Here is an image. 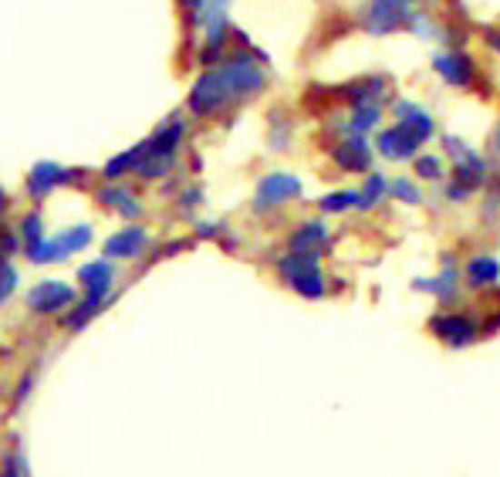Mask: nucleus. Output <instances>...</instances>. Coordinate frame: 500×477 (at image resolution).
<instances>
[{
    "instance_id": "nucleus-25",
    "label": "nucleus",
    "mask_w": 500,
    "mask_h": 477,
    "mask_svg": "<svg viewBox=\"0 0 500 477\" xmlns=\"http://www.w3.org/2000/svg\"><path fill=\"white\" fill-rule=\"evenodd\" d=\"M25 254H27V261H35V264H51V261L72 258V254L65 251V244L58 240V234H55V238H41L35 248H25Z\"/></svg>"
},
{
    "instance_id": "nucleus-4",
    "label": "nucleus",
    "mask_w": 500,
    "mask_h": 477,
    "mask_svg": "<svg viewBox=\"0 0 500 477\" xmlns=\"http://www.w3.org/2000/svg\"><path fill=\"white\" fill-rule=\"evenodd\" d=\"M443 149H446V156L453 159V179H456L460 187H466V190L474 193L487 183V159L476 156L464 139L443 136Z\"/></svg>"
},
{
    "instance_id": "nucleus-19",
    "label": "nucleus",
    "mask_w": 500,
    "mask_h": 477,
    "mask_svg": "<svg viewBox=\"0 0 500 477\" xmlns=\"http://www.w3.org/2000/svg\"><path fill=\"white\" fill-rule=\"evenodd\" d=\"M456 268H453V258H446V264H443V271L436 278H419V281H413V288L416 291H426V295H433V299L440 301H453L456 299Z\"/></svg>"
},
{
    "instance_id": "nucleus-6",
    "label": "nucleus",
    "mask_w": 500,
    "mask_h": 477,
    "mask_svg": "<svg viewBox=\"0 0 500 477\" xmlns=\"http://www.w3.org/2000/svg\"><path fill=\"white\" fill-rule=\"evenodd\" d=\"M409 4L403 0H365V7H362V31L372 37H385L405 27L409 21Z\"/></svg>"
},
{
    "instance_id": "nucleus-21",
    "label": "nucleus",
    "mask_w": 500,
    "mask_h": 477,
    "mask_svg": "<svg viewBox=\"0 0 500 477\" xmlns=\"http://www.w3.org/2000/svg\"><path fill=\"white\" fill-rule=\"evenodd\" d=\"M464 278L470 288H490L500 281V261L497 258H490V254H476L470 258L464 268Z\"/></svg>"
},
{
    "instance_id": "nucleus-28",
    "label": "nucleus",
    "mask_w": 500,
    "mask_h": 477,
    "mask_svg": "<svg viewBox=\"0 0 500 477\" xmlns=\"http://www.w3.org/2000/svg\"><path fill=\"white\" fill-rule=\"evenodd\" d=\"M325 214H345L352 207H358V190H335V193H325L318 200Z\"/></svg>"
},
{
    "instance_id": "nucleus-29",
    "label": "nucleus",
    "mask_w": 500,
    "mask_h": 477,
    "mask_svg": "<svg viewBox=\"0 0 500 477\" xmlns=\"http://www.w3.org/2000/svg\"><path fill=\"white\" fill-rule=\"evenodd\" d=\"M389 197H395L399 203H409V207H419V203H423V190L405 177L389 179Z\"/></svg>"
},
{
    "instance_id": "nucleus-18",
    "label": "nucleus",
    "mask_w": 500,
    "mask_h": 477,
    "mask_svg": "<svg viewBox=\"0 0 500 477\" xmlns=\"http://www.w3.org/2000/svg\"><path fill=\"white\" fill-rule=\"evenodd\" d=\"M98 203H105L108 210H115V214L125 217V220H135V217L143 214V203L135 200V193H132L129 187H122V183L102 187V190H98Z\"/></svg>"
},
{
    "instance_id": "nucleus-27",
    "label": "nucleus",
    "mask_w": 500,
    "mask_h": 477,
    "mask_svg": "<svg viewBox=\"0 0 500 477\" xmlns=\"http://www.w3.org/2000/svg\"><path fill=\"white\" fill-rule=\"evenodd\" d=\"M98 311H102V305L98 301H88V299H82V305H72V311L61 319V325L68 329V332H78V329H85V325L95 319Z\"/></svg>"
},
{
    "instance_id": "nucleus-40",
    "label": "nucleus",
    "mask_w": 500,
    "mask_h": 477,
    "mask_svg": "<svg viewBox=\"0 0 500 477\" xmlns=\"http://www.w3.org/2000/svg\"><path fill=\"white\" fill-rule=\"evenodd\" d=\"M487 45L500 55V31H487Z\"/></svg>"
},
{
    "instance_id": "nucleus-14",
    "label": "nucleus",
    "mask_w": 500,
    "mask_h": 477,
    "mask_svg": "<svg viewBox=\"0 0 500 477\" xmlns=\"http://www.w3.org/2000/svg\"><path fill=\"white\" fill-rule=\"evenodd\" d=\"M393 116H395V122H403L405 129L416 136L419 143H429V139L436 136V122H433V116H429L423 106L409 102V98H395V102H393Z\"/></svg>"
},
{
    "instance_id": "nucleus-42",
    "label": "nucleus",
    "mask_w": 500,
    "mask_h": 477,
    "mask_svg": "<svg viewBox=\"0 0 500 477\" xmlns=\"http://www.w3.org/2000/svg\"><path fill=\"white\" fill-rule=\"evenodd\" d=\"M494 149L500 153V126H497V132H494Z\"/></svg>"
},
{
    "instance_id": "nucleus-24",
    "label": "nucleus",
    "mask_w": 500,
    "mask_h": 477,
    "mask_svg": "<svg viewBox=\"0 0 500 477\" xmlns=\"http://www.w3.org/2000/svg\"><path fill=\"white\" fill-rule=\"evenodd\" d=\"M173 167H176V153H159V149L149 146L143 156V163L135 167V177L139 179H163Z\"/></svg>"
},
{
    "instance_id": "nucleus-41",
    "label": "nucleus",
    "mask_w": 500,
    "mask_h": 477,
    "mask_svg": "<svg viewBox=\"0 0 500 477\" xmlns=\"http://www.w3.org/2000/svg\"><path fill=\"white\" fill-rule=\"evenodd\" d=\"M497 329H500V311H497V315H494V319H490V322H487V332H497Z\"/></svg>"
},
{
    "instance_id": "nucleus-35",
    "label": "nucleus",
    "mask_w": 500,
    "mask_h": 477,
    "mask_svg": "<svg viewBox=\"0 0 500 477\" xmlns=\"http://www.w3.org/2000/svg\"><path fill=\"white\" fill-rule=\"evenodd\" d=\"M200 200H203V190L200 187H190V190H183V197H179V210H193Z\"/></svg>"
},
{
    "instance_id": "nucleus-12",
    "label": "nucleus",
    "mask_w": 500,
    "mask_h": 477,
    "mask_svg": "<svg viewBox=\"0 0 500 477\" xmlns=\"http://www.w3.org/2000/svg\"><path fill=\"white\" fill-rule=\"evenodd\" d=\"M419 146H423V143H419L413 132L405 129L403 122H393L389 129H382L379 136H375V153H379L382 159H393V163L416 159Z\"/></svg>"
},
{
    "instance_id": "nucleus-23",
    "label": "nucleus",
    "mask_w": 500,
    "mask_h": 477,
    "mask_svg": "<svg viewBox=\"0 0 500 477\" xmlns=\"http://www.w3.org/2000/svg\"><path fill=\"white\" fill-rule=\"evenodd\" d=\"M382 119V102H358L348 108L345 132H358V136H369Z\"/></svg>"
},
{
    "instance_id": "nucleus-8",
    "label": "nucleus",
    "mask_w": 500,
    "mask_h": 477,
    "mask_svg": "<svg viewBox=\"0 0 500 477\" xmlns=\"http://www.w3.org/2000/svg\"><path fill=\"white\" fill-rule=\"evenodd\" d=\"M429 332L436 335L440 342H446L450 349H466L470 342H476V322L470 315H460V311H440L429 319Z\"/></svg>"
},
{
    "instance_id": "nucleus-30",
    "label": "nucleus",
    "mask_w": 500,
    "mask_h": 477,
    "mask_svg": "<svg viewBox=\"0 0 500 477\" xmlns=\"http://www.w3.org/2000/svg\"><path fill=\"white\" fill-rule=\"evenodd\" d=\"M58 240L65 244V251H68V254L82 251V248H88V244H92V227H88V224H75V227H68V230H61Z\"/></svg>"
},
{
    "instance_id": "nucleus-5",
    "label": "nucleus",
    "mask_w": 500,
    "mask_h": 477,
    "mask_svg": "<svg viewBox=\"0 0 500 477\" xmlns=\"http://www.w3.org/2000/svg\"><path fill=\"white\" fill-rule=\"evenodd\" d=\"M305 193V183H301L295 173H285V169H275L267 177L257 179V193H254V210L257 214H267L287 200H298Z\"/></svg>"
},
{
    "instance_id": "nucleus-17",
    "label": "nucleus",
    "mask_w": 500,
    "mask_h": 477,
    "mask_svg": "<svg viewBox=\"0 0 500 477\" xmlns=\"http://www.w3.org/2000/svg\"><path fill=\"white\" fill-rule=\"evenodd\" d=\"M325 244H328V227H325V220H305V224L291 234V240H287V251L322 254Z\"/></svg>"
},
{
    "instance_id": "nucleus-32",
    "label": "nucleus",
    "mask_w": 500,
    "mask_h": 477,
    "mask_svg": "<svg viewBox=\"0 0 500 477\" xmlns=\"http://www.w3.org/2000/svg\"><path fill=\"white\" fill-rule=\"evenodd\" d=\"M405 27L413 31L416 37H443L446 31L443 27H436L433 21H429L426 14H409V21H405Z\"/></svg>"
},
{
    "instance_id": "nucleus-3",
    "label": "nucleus",
    "mask_w": 500,
    "mask_h": 477,
    "mask_svg": "<svg viewBox=\"0 0 500 477\" xmlns=\"http://www.w3.org/2000/svg\"><path fill=\"white\" fill-rule=\"evenodd\" d=\"M277 271H281V278L298 291L301 299H311V301L325 299V275H322V264H318V254L287 251L285 258L277 261Z\"/></svg>"
},
{
    "instance_id": "nucleus-11",
    "label": "nucleus",
    "mask_w": 500,
    "mask_h": 477,
    "mask_svg": "<svg viewBox=\"0 0 500 477\" xmlns=\"http://www.w3.org/2000/svg\"><path fill=\"white\" fill-rule=\"evenodd\" d=\"M332 159L338 169L345 173H369L372 169V146L369 136H358V132H345L338 146L332 149Z\"/></svg>"
},
{
    "instance_id": "nucleus-38",
    "label": "nucleus",
    "mask_w": 500,
    "mask_h": 477,
    "mask_svg": "<svg viewBox=\"0 0 500 477\" xmlns=\"http://www.w3.org/2000/svg\"><path fill=\"white\" fill-rule=\"evenodd\" d=\"M31 382H35V376L27 372L25 380H21V386H17V396H14V406H21V403H25V396L31 393Z\"/></svg>"
},
{
    "instance_id": "nucleus-20",
    "label": "nucleus",
    "mask_w": 500,
    "mask_h": 477,
    "mask_svg": "<svg viewBox=\"0 0 500 477\" xmlns=\"http://www.w3.org/2000/svg\"><path fill=\"white\" fill-rule=\"evenodd\" d=\"M186 139V119L183 116H169L166 122H159V129L149 136V146L159 153H179V143Z\"/></svg>"
},
{
    "instance_id": "nucleus-16",
    "label": "nucleus",
    "mask_w": 500,
    "mask_h": 477,
    "mask_svg": "<svg viewBox=\"0 0 500 477\" xmlns=\"http://www.w3.org/2000/svg\"><path fill=\"white\" fill-rule=\"evenodd\" d=\"M385 88L389 82L382 78V75H365V78H355V82H348L345 88H338V96L345 98V106H358V102H382L385 98Z\"/></svg>"
},
{
    "instance_id": "nucleus-26",
    "label": "nucleus",
    "mask_w": 500,
    "mask_h": 477,
    "mask_svg": "<svg viewBox=\"0 0 500 477\" xmlns=\"http://www.w3.org/2000/svg\"><path fill=\"white\" fill-rule=\"evenodd\" d=\"M382 197H389V179L382 177V173H365V183H362V190H358V210H372Z\"/></svg>"
},
{
    "instance_id": "nucleus-33",
    "label": "nucleus",
    "mask_w": 500,
    "mask_h": 477,
    "mask_svg": "<svg viewBox=\"0 0 500 477\" xmlns=\"http://www.w3.org/2000/svg\"><path fill=\"white\" fill-rule=\"evenodd\" d=\"M416 177L419 179H440L443 177V159L433 153H416Z\"/></svg>"
},
{
    "instance_id": "nucleus-39",
    "label": "nucleus",
    "mask_w": 500,
    "mask_h": 477,
    "mask_svg": "<svg viewBox=\"0 0 500 477\" xmlns=\"http://www.w3.org/2000/svg\"><path fill=\"white\" fill-rule=\"evenodd\" d=\"M196 234H200V238H220V224H200Z\"/></svg>"
},
{
    "instance_id": "nucleus-15",
    "label": "nucleus",
    "mask_w": 500,
    "mask_h": 477,
    "mask_svg": "<svg viewBox=\"0 0 500 477\" xmlns=\"http://www.w3.org/2000/svg\"><path fill=\"white\" fill-rule=\"evenodd\" d=\"M145 244H149V230L132 224L105 240V258H122V261H129V258L145 251Z\"/></svg>"
},
{
    "instance_id": "nucleus-43",
    "label": "nucleus",
    "mask_w": 500,
    "mask_h": 477,
    "mask_svg": "<svg viewBox=\"0 0 500 477\" xmlns=\"http://www.w3.org/2000/svg\"><path fill=\"white\" fill-rule=\"evenodd\" d=\"M4 207H7V193L0 190V214H4Z\"/></svg>"
},
{
    "instance_id": "nucleus-10",
    "label": "nucleus",
    "mask_w": 500,
    "mask_h": 477,
    "mask_svg": "<svg viewBox=\"0 0 500 477\" xmlns=\"http://www.w3.org/2000/svg\"><path fill=\"white\" fill-rule=\"evenodd\" d=\"M75 305V288L65 285V281H41L27 291V309L35 315H58V311L72 309Z\"/></svg>"
},
{
    "instance_id": "nucleus-31",
    "label": "nucleus",
    "mask_w": 500,
    "mask_h": 477,
    "mask_svg": "<svg viewBox=\"0 0 500 477\" xmlns=\"http://www.w3.org/2000/svg\"><path fill=\"white\" fill-rule=\"evenodd\" d=\"M41 238H45V224H41V214H37V210H31V214L21 220V240H25V248H35Z\"/></svg>"
},
{
    "instance_id": "nucleus-22",
    "label": "nucleus",
    "mask_w": 500,
    "mask_h": 477,
    "mask_svg": "<svg viewBox=\"0 0 500 477\" xmlns=\"http://www.w3.org/2000/svg\"><path fill=\"white\" fill-rule=\"evenodd\" d=\"M145 149H149V139L129 146V149H122L119 156H112L105 167H102V177H105V179H119V177H125V173H135V167L143 163Z\"/></svg>"
},
{
    "instance_id": "nucleus-2",
    "label": "nucleus",
    "mask_w": 500,
    "mask_h": 477,
    "mask_svg": "<svg viewBox=\"0 0 500 477\" xmlns=\"http://www.w3.org/2000/svg\"><path fill=\"white\" fill-rule=\"evenodd\" d=\"M234 106V96H230V85H226L220 65L214 68H203L200 78L190 85V96H186V108L200 119H210V116H220L224 108Z\"/></svg>"
},
{
    "instance_id": "nucleus-44",
    "label": "nucleus",
    "mask_w": 500,
    "mask_h": 477,
    "mask_svg": "<svg viewBox=\"0 0 500 477\" xmlns=\"http://www.w3.org/2000/svg\"><path fill=\"white\" fill-rule=\"evenodd\" d=\"M403 4H419V0H403Z\"/></svg>"
},
{
    "instance_id": "nucleus-7",
    "label": "nucleus",
    "mask_w": 500,
    "mask_h": 477,
    "mask_svg": "<svg viewBox=\"0 0 500 477\" xmlns=\"http://www.w3.org/2000/svg\"><path fill=\"white\" fill-rule=\"evenodd\" d=\"M433 72L440 75L446 85H456V88H466V85L476 82V61L466 55L464 48H440L433 51Z\"/></svg>"
},
{
    "instance_id": "nucleus-9",
    "label": "nucleus",
    "mask_w": 500,
    "mask_h": 477,
    "mask_svg": "<svg viewBox=\"0 0 500 477\" xmlns=\"http://www.w3.org/2000/svg\"><path fill=\"white\" fill-rule=\"evenodd\" d=\"M82 177H85L82 169H68L61 167V163H55V159H41V163H35V169L27 173V193H31L35 200H45L51 190L68 187V183H75V179Z\"/></svg>"
},
{
    "instance_id": "nucleus-1",
    "label": "nucleus",
    "mask_w": 500,
    "mask_h": 477,
    "mask_svg": "<svg viewBox=\"0 0 500 477\" xmlns=\"http://www.w3.org/2000/svg\"><path fill=\"white\" fill-rule=\"evenodd\" d=\"M261 55L254 51H230L224 61H220V72H224L226 85H230V96H234V106H244L250 98H257L267 88V72H264Z\"/></svg>"
},
{
    "instance_id": "nucleus-36",
    "label": "nucleus",
    "mask_w": 500,
    "mask_h": 477,
    "mask_svg": "<svg viewBox=\"0 0 500 477\" xmlns=\"http://www.w3.org/2000/svg\"><path fill=\"white\" fill-rule=\"evenodd\" d=\"M179 7H183V11H186V21H190V27H196V14L203 11V4H206V0H176Z\"/></svg>"
},
{
    "instance_id": "nucleus-13",
    "label": "nucleus",
    "mask_w": 500,
    "mask_h": 477,
    "mask_svg": "<svg viewBox=\"0 0 500 477\" xmlns=\"http://www.w3.org/2000/svg\"><path fill=\"white\" fill-rule=\"evenodd\" d=\"M78 281H82V288H85V299L105 305L108 291H112V281H115V268L108 264V258L105 261L82 264V268H78Z\"/></svg>"
},
{
    "instance_id": "nucleus-34",
    "label": "nucleus",
    "mask_w": 500,
    "mask_h": 477,
    "mask_svg": "<svg viewBox=\"0 0 500 477\" xmlns=\"http://www.w3.org/2000/svg\"><path fill=\"white\" fill-rule=\"evenodd\" d=\"M14 291H17V268L4 258V261H0V305L11 299Z\"/></svg>"
},
{
    "instance_id": "nucleus-37",
    "label": "nucleus",
    "mask_w": 500,
    "mask_h": 477,
    "mask_svg": "<svg viewBox=\"0 0 500 477\" xmlns=\"http://www.w3.org/2000/svg\"><path fill=\"white\" fill-rule=\"evenodd\" d=\"M466 197H474V193L466 190V187H460V183H456V179H450V183H446V200H453V203H464Z\"/></svg>"
}]
</instances>
